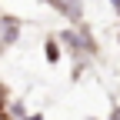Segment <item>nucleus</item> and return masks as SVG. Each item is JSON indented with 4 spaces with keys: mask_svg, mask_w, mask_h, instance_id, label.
I'll return each mask as SVG.
<instances>
[{
    "mask_svg": "<svg viewBox=\"0 0 120 120\" xmlns=\"http://www.w3.org/2000/svg\"><path fill=\"white\" fill-rule=\"evenodd\" d=\"M23 37V20L17 13H4L0 10V53H7L10 47H17Z\"/></svg>",
    "mask_w": 120,
    "mask_h": 120,
    "instance_id": "obj_1",
    "label": "nucleus"
},
{
    "mask_svg": "<svg viewBox=\"0 0 120 120\" xmlns=\"http://www.w3.org/2000/svg\"><path fill=\"white\" fill-rule=\"evenodd\" d=\"M50 10H57L60 20H67V27H77L87 20V4L83 0H53Z\"/></svg>",
    "mask_w": 120,
    "mask_h": 120,
    "instance_id": "obj_2",
    "label": "nucleus"
},
{
    "mask_svg": "<svg viewBox=\"0 0 120 120\" xmlns=\"http://www.w3.org/2000/svg\"><path fill=\"white\" fill-rule=\"evenodd\" d=\"M43 60H47L50 67H57L60 60H64V50H60V43H57V37H53V34L43 40Z\"/></svg>",
    "mask_w": 120,
    "mask_h": 120,
    "instance_id": "obj_3",
    "label": "nucleus"
},
{
    "mask_svg": "<svg viewBox=\"0 0 120 120\" xmlns=\"http://www.w3.org/2000/svg\"><path fill=\"white\" fill-rule=\"evenodd\" d=\"M7 100H10V90H7V83H4V80H0V110L7 107Z\"/></svg>",
    "mask_w": 120,
    "mask_h": 120,
    "instance_id": "obj_4",
    "label": "nucleus"
},
{
    "mask_svg": "<svg viewBox=\"0 0 120 120\" xmlns=\"http://www.w3.org/2000/svg\"><path fill=\"white\" fill-rule=\"evenodd\" d=\"M107 120H120V103H113V107H110V117Z\"/></svg>",
    "mask_w": 120,
    "mask_h": 120,
    "instance_id": "obj_5",
    "label": "nucleus"
},
{
    "mask_svg": "<svg viewBox=\"0 0 120 120\" xmlns=\"http://www.w3.org/2000/svg\"><path fill=\"white\" fill-rule=\"evenodd\" d=\"M107 4H110V10L117 13V17H120V0H107Z\"/></svg>",
    "mask_w": 120,
    "mask_h": 120,
    "instance_id": "obj_6",
    "label": "nucleus"
},
{
    "mask_svg": "<svg viewBox=\"0 0 120 120\" xmlns=\"http://www.w3.org/2000/svg\"><path fill=\"white\" fill-rule=\"evenodd\" d=\"M37 4H43V7H50V4H53V0H37Z\"/></svg>",
    "mask_w": 120,
    "mask_h": 120,
    "instance_id": "obj_7",
    "label": "nucleus"
},
{
    "mask_svg": "<svg viewBox=\"0 0 120 120\" xmlns=\"http://www.w3.org/2000/svg\"><path fill=\"white\" fill-rule=\"evenodd\" d=\"M87 120H100V117H87Z\"/></svg>",
    "mask_w": 120,
    "mask_h": 120,
    "instance_id": "obj_8",
    "label": "nucleus"
},
{
    "mask_svg": "<svg viewBox=\"0 0 120 120\" xmlns=\"http://www.w3.org/2000/svg\"><path fill=\"white\" fill-rule=\"evenodd\" d=\"M117 30H120V27H117Z\"/></svg>",
    "mask_w": 120,
    "mask_h": 120,
    "instance_id": "obj_9",
    "label": "nucleus"
}]
</instances>
